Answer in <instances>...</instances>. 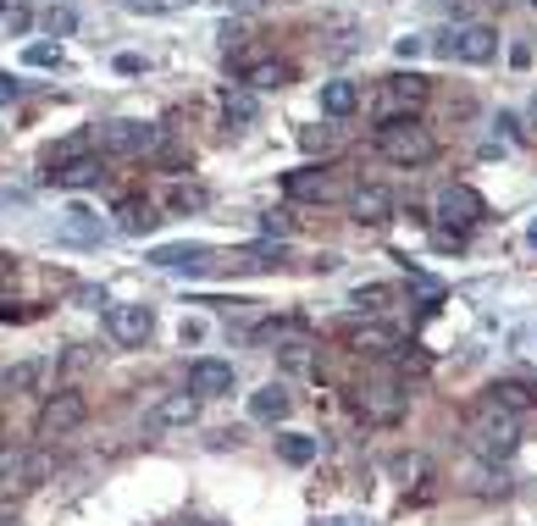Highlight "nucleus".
<instances>
[{
	"label": "nucleus",
	"mask_w": 537,
	"mask_h": 526,
	"mask_svg": "<svg viewBox=\"0 0 537 526\" xmlns=\"http://www.w3.org/2000/svg\"><path fill=\"white\" fill-rule=\"evenodd\" d=\"M405 405H410V394H399L394 383H377V388L360 394V410H366L371 421H399V416H405Z\"/></svg>",
	"instance_id": "nucleus-14"
},
{
	"label": "nucleus",
	"mask_w": 537,
	"mask_h": 526,
	"mask_svg": "<svg viewBox=\"0 0 537 526\" xmlns=\"http://www.w3.org/2000/svg\"><path fill=\"white\" fill-rule=\"evenodd\" d=\"M106 327H111V338H117V344L139 349L144 338L156 333V311H150V305H111V311H106Z\"/></svg>",
	"instance_id": "nucleus-6"
},
{
	"label": "nucleus",
	"mask_w": 537,
	"mask_h": 526,
	"mask_svg": "<svg viewBox=\"0 0 537 526\" xmlns=\"http://www.w3.org/2000/svg\"><path fill=\"white\" fill-rule=\"evenodd\" d=\"M261 233L266 239H288V216L277 211V216H261Z\"/></svg>",
	"instance_id": "nucleus-31"
},
{
	"label": "nucleus",
	"mask_w": 537,
	"mask_h": 526,
	"mask_svg": "<svg viewBox=\"0 0 537 526\" xmlns=\"http://www.w3.org/2000/svg\"><path fill=\"white\" fill-rule=\"evenodd\" d=\"M283 84H288L283 61H250L244 67V89H283Z\"/></svg>",
	"instance_id": "nucleus-21"
},
{
	"label": "nucleus",
	"mask_w": 537,
	"mask_h": 526,
	"mask_svg": "<svg viewBox=\"0 0 537 526\" xmlns=\"http://www.w3.org/2000/svg\"><path fill=\"white\" fill-rule=\"evenodd\" d=\"M222 111H227V122H255L261 117V106H255L250 89H222Z\"/></svg>",
	"instance_id": "nucleus-24"
},
{
	"label": "nucleus",
	"mask_w": 537,
	"mask_h": 526,
	"mask_svg": "<svg viewBox=\"0 0 537 526\" xmlns=\"http://www.w3.org/2000/svg\"><path fill=\"white\" fill-rule=\"evenodd\" d=\"M316 526H371L366 515H327V521H316Z\"/></svg>",
	"instance_id": "nucleus-37"
},
{
	"label": "nucleus",
	"mask_w": 537,
	"mask_h": 526,
	"mask_svg": "<svg viewBox=\"0 0 537 526\" xmlns=\"http://www.w3.org/2000/svg\"><path fill=\"white\" fill-rule=\"evenodd\" d=\"M100 144L117 150V156H139V150H156L161 144V128H150V122H106Z\"/></svg>",
	"instance_id": "nucleus-8"
},
{
	"label": "nucleus",
	"mask_w": 537,
	"mask_h": 526,
	"mask_svg": "<svg viewBox=\"0 0 537 526\" xmlns=\"http://www.w3.org/2000/svg\"><path fill=\"white\" fill-rule=\"evenodd\" d=\"M189 394H200V399H216V394H233V366L227 360H194L189 366Z\"/></svg>",
	"instance_id": "nucleus-11"
},
{
	"label": "nucleus",
	"mask_w": 537,
	"mask_h": 526,
	"mask_svg": "<svg viewBox=\"0 0 537 526\" xmlns=\"http://www.w3.org/2000/svg\"><path fill=\"white\" fill-rule=\"evenodd\" d=\"M277 455H283L288 466H311V460L322 455V443H316L311 432H283V438H277Z\"/></svg>",
	"instance_id": "nucleus-19"
},
{
	"label": "nucleus",
	"mask_w": 537,
	"mask_h": 526,
	"mask_svg": "<svg viewBox=\"0 0 537 526\" xmlns=\"http://www.w3.org/2000/svg\"><path fill=\"white\" fill-rule=\"evenodd\" d=\"M6 12H12V6H6V0H0V17H6Z\"/></svg>",
	"instance_id": "nucleus-41"
},
{
	"label": "nucleus",
	"mask_w": 537,
	"mask_h": 526,
	"mask_svg": "<svg viewBox=\"0 0 537 526\" xmlns=\"http://www.w3.org/2000/svg\"><path fill=\"white\" fill-rule=\"evenodd\" d=\"M349 211H355V222H366V228H382V222L394 216V194L382 189V183H360V189L349 194Z\"/></svg>",
	"instance_id": "nucleus-10"
},
{
	"label": "nucleus",
	"mask_w": 537,
	"mask_h": 526,
	"mask_svg": "<svg viewBox=\"0 0 537 526\" xmlns=\"http://www.w3.org/2000/svg\"><path fill=\"white\" fill-rule=\"evenodd\" d=\"M61 239H67V244H100V239H106V228H100V216L89 211V205H72L67 222H61Z\"/></svg>",
	"instance_id": "nucleus-16"
},
{
	"label": "nucleus",
	"mask_w": 537,
	"mask_h": 526,
	"mask_svg": "<svg viewBox=\"0 0 537 526\" xmlns=\"http://www.w3.org/2000/svg\"><path fill=\"white\" fill-rule=\"evenodd\" d=\"M394 471H399V477H421V471H427V460H421V455H399Z\"/></svg>",
	"instance_id": "nucleus-33"
},
{
	"label": "nucleus",
	"mask_w": 537,
	"mask_h": 526,
	"mask_svg": "<svg viewBox=\"0 0 537 526\" xmlns=\"http://www.w3.org/2000/svg\"><path fill=\"white\" fill-rule=\"evenodd\" d=\"M532 122H537V100H532Z\"/></svg>",
	"instance_id": "nucleus-42"
},
{
	"label": "nucleus",
	"mask_w": 537,
	"mask_h": 526,
	"mask_svg": "<svg viewBox=\"0 0 537 526\" xmlns=\"http://www.w3.org/2000/svg\"><path fill=\"white\" fill-rule=\"evenodd\" d=\"M84 416H89V399L72 394V388H61V394H50L45 410H39V438H61V432L84 427Z\"/></svg>",
	"instance_id": "nucleus-5"
},
{
	"label": "nucleus",
	"mask_w": 537,
	"mask_h": 526,
	"mask_svg": "<svg viewBox=\"0 0 537 526\" xmlns=\"http://www.w3.org/2000/svg\"><path fill=\"white\" fill-rule=\"evenodd\" d=\"M388 299H394V288H388V283H366V288H355V305H360V311H382Z\"/></svg>",
	"instance_id": "nucleus-26"
},
{
	"label": "nucleus",
	"mask_w": 537,
	"mask_h": 526,
	"mask_svg": "<svg viewBox=\"0 0 537 526\" xmlns=\"http://www.w3.org/2000/svg\"><path fill=\"white\" fill-rule=\"evenodd\" d=\"M12 466H17V449L12 438H0V477H12Z\"/></svg>",
	"instance_id": "nucleus-36"
},
{
	"label": "nucleus",
	"mask_w": 537,
	"mask_h": 526,
	"mask_svg": "<svg viewBox=\"0 0 537 526\" xmlns=\"http://www.w3.org/2000/svg\"><path fill=\"white\" fill-rule=\"evenodd\" d=\"M526 6H537V0H526Z\"/></svg>",
	"instance_id": "nucleus-43"
},
{
	"label": "nucleus",
	"mask_w": 537,
	"mask_h": 526,
	"mask_svg": "<svg viewBox=\"0 0 537 526\" xmlns=\"http://www.w3.org/2000/svg\"><path fill=\"white\" fill-rule=\"evenodd\" d=\"M45 28H50V34H72V28H78V17H72L67 6H61V12L50 6V12H45Z\"/></svg>",
	"instance_id": "nucleus-29"
},
{
	"label": "nucleus",
	"mask_w": 537,
	"mask_h": 526,
	"mask_svg": "<svg viewBox=\"0 0 537 526\" xmlns=\"http://www.w3.org/2000/svg\"><path fill=\"white\" fill-rule=\"evenodd\" d=\"M288 410H294V399H288L283 383H266V388H255V394H250V416L255 421H283Z\"/></svg>",
	"instance_id": "nucleus-17"
},
{
	"label": "nucleus",
	"mask_w": 537,
	"mask_h": 526,
	"mask_svg": "<svg viewBox=\"0 0 537 526\" xmlns=\"http://www.w3.org/2000/svg\"><path fill=\"white\" fill-rule=\"evenodd\" d=\"M200 416V394H167L161 405L144 410V427L150 432H172V427H194Z\"/></svg>",
	"instance_id": "nucleus-9"
},
{
	"label": "nucleus",
	"mask_w": 537,
	"mask_h": 526,
	"mask_svg": "<svg viewBox=\"0 0 537 526\" xmlns=\"http://www.w3.org/2000/svg\"><path fill=\"white\" fill-rule=\"evenodd\" d=\"M427 78L421 72H394V78H382V100H377V122L388 128V122H405L410 111L427 100Z\"/></svg>",
	"instance_id": "nucleus-3"
},
{
	"label": "nucleus",
	"mask_w": 537,
	"mask_h": 526,
	"mask_svg": "<svg viewBox=\"0 0 537 526\" xmlns=\"http://www.w3.org/2000/svg\"><path fill=\"white\" fill-rule=\"evenodd\" d=\"M194 205H205L200 189H178V194H172V211H194Z\"/></svg>",
	"instance_id": "nucleus-32"
},
{
	"label": "nucleus",
	"mask_w": 537,
	"mask_h": 526,
	"mask_svg": "<svg viewBox=\"0 0 537 526\" xmlns=\"http://www.w3.org/2000/svg\"><path fill=\"white\" fill-rule=\"evenodd\" d=\"M526 355H532V360H537V333H532V349H526Z\"/></svg>",
	"instance_id": "nucleus-40"
},
{
	"label": "nucleus",
	"mask_w": 537,
	"mask_h": 526,
	"mask_svg": "<svg viewBox=\"0 0 537 526\" xmlns=\"http://www.w3.org/2000/svg\"><path fill=\"white\" fill-rule=\"evenodd\" d=\"M438 216L449 222V228H477L482 216H488V205H482L477 189H466V183H449V189L438 194Z\"/></svg>",
	"instance_id": "nucleus-7"
},
{
	"label": "nucleus",
	"mask_w": 537,
	"mask_h": 526,
	"mask_svg": "<svg viewBox=\"0 0 537 526\" xmlns=\"http://www.w3.org/2000/svg\"><path fill=\"white\" fill-rule=\"evenodd\" d=\"M288 200H333V172H316V167H299L283 178Z\"/></svg>",
	"instance_id": "nucleus-15"
},
{
	"label": "nucleus",
	"mask_w": 537,
	"mask_h": 526,
	"mask_svg": "<svg viewBox=\"0 0 537 526\" xmlns=\"http://www.w3.org/2000/svg\"><path fill=\"white\" fill-rule=\"evenodd\" d=\"M355 106H360V89L355 84H327L322 89V111H327V117H349Z\"/></svg>",
	"instance_id": "nucleus-23"
},
{
	"label": "nucleus",
	"mask_w": 537,
	"mask_h": 526,
	"mask_svg": "<svg viewBox=\"0 0 537 526\" xmlns=\"http://www.w3.org/2000/svg\"><path fill=\"white\" fill-rule=\"evenodd\" d=\"M438 56H449V61H471V67H482V61L499 56V34H493L488 23H460V28H449V34L438 39Z\"/></svg>",
	"instance_id": "nucleus-4"
},
{
	"label": "nucleus",
	"mask_w": 537,
	"mask_h": 526,
	"mask_svg": "<svg viewBox=\"0 0 537 526\" xmlns=\"http://www.w3.org/2000/svg\"><path fill=\"white\" fill-rule=\"evenodd\" d=\"M0 23H6V34H28V28H34V17H28V12H6Z\"/></svg>",
	"instance_id": "nucleus-35"
},
{
	"label": "nucleus",
	"mask_w": 537,
	"mask_h": 526,
	"mask_svg": "<svg viewBox=\"0 0 537 526\" xmlns=\"http://www.w3.org/2000/svg\"><path fill=\"white\" fill-rule=\"evenodd\" d=\"M50 366H56V360H28V366H17V371H12V388H28V383H39V377H45Z\"/></svg>",
	"instance_id": "nucleus-28"
},
{
	"label": "nucleus",
	"mask_w": 537,
	"mask_h": 526,
	"mask_svg": "<svg viewBox=\"0 0 537 526\" xmlns=\"http://www.w3.org/2000/svg\"><path fill=\"white\" fill-rule=\"evenodd\" d=\"M526 244H532V250H537V222H532V228H526Z\"/></svg>",
	"instance_id": "nucleus-39"
},
{
	"label": "nucleus",
	"mask_w": 537,
	"mask_h": 526,
	"mask_svg": "<svg viewBox=\"0 0 537 526\" xmlns=\"http://www.w3.org/2000/svg\"><path fill=\"white\" fill-rule=\"evenodd\" d=\"M349 349H360V355H394V349H405V344H399L394 327H355V333H349Z\"/></svg>",
	"instance_id": "nucleus-18"
},
{
	"label": "nucleus",
	"mask_w": 537,
	"mask_h": 526,
	"mask_svg": "<svg viewBox=\"0 0 537 526\" xmlns=\"http://www.w3.org/2000/svg\"><path fill=\"white\" fill-rule=\"evenodd\" d=\"M17 89H23V84H17V78H6V72H0V95H17Z\"/></svg>",
	"instance_id": "nucleus-38"
},
{
	"label": "nucleus",
	"mask_w": 537,
	"mask_h": 526,
	"mask_svg": "<svg viewBox=\"0 0 537 526\" xmlns=\"http://www.w3.org/2000/svg\"><path fill=\"white\" fill-rule=\"evenodd\" d=\"M117 216H122V222H117L122 233H150V228H156V222H161V216L150 211V205H144V200H122V205H117Z\"/></svg>",
	"instance_id": "nucleus-22"
},
{
	"label": "nucleus",
	"mask_w": 537,
	"mask_h": 526,
	"mask_svg": "<svg viewBox=\"0 0 537 526\" xmlns=\"http://www.w3.org/2000/svg\"><path fill=\"white\" fill-rule=\"evenodd\" d=\"M100 178H106L100 156H72V161H56V172H50V183H56V189H95Z\"/></svg>",
	"instance_id": "nucleus-13"
},
{
	"label": "nucleus",
	"mask_w": 537,
	"mask_h": 526,
	"mask_svg": "<svg viewBox=\"0 0 537 526\" xmlns=\"http://www.w3.org/2000/svg\"><path fill=\"white\" fill-rule=\"evenodd\" d=\"M394 50H399V56H421V50H427V39H421V34H405V39H394Z\"/></svg>",
	"instance_id": "nucleus-34"
},
{
	"label": "nucleus",
	"mask_w": 537,
	"mask_h": 526,
	"mask_svg": "<svg viewBox=\"0 0 537 526\" xmlns=\"http://www.w3.org/2000/svg\"><path fill=\"white\" fill-rule=\"evenodd\" d=\"M23 61H28V67H61V45L39 39V45H28V50H23Z\"/></svg>",
	"instance_id": "nucleus-27"
},
{
	"label": "nucleus",
	"mask_w": 537,
	"mask_h": 526,
	"mask_svg": "<svg viewBox=\"0 0 537 526\" xmlns=\"http://www.w3.org/2000/svg\"><path fill=\"white\" fill-rule=\"evenodd\" d=\"M150 266H161V272H205L211 250L205 244H161V250H150Z\"/></svg>",
	"instance_id": "nucleus-12"
},
{
	"label": "nucleus",
	"mask_w": 537,
	"mask_h": 526,
	"mask_svg": "<svg viewBox=\"0 0 537 526\" xmlns=\"http://www.w3.org/2000/svg\"><path fill=\"white\" fill-rule=\"evenodd\" d=\"M377 156L394 161V167H427V161L438 156V139H432V128H421L416 117H405V122L377 128Z\"/></svg>",
	"instance_id": "nucleus-1"
},
{
	"label": "nucleus",
	"mask_w": 537,
	"mask_h": 526,
	"mask_svg": "<svg viewBox=\"0 0 537 526\" xmlns=\"http://www.w3.org/2000/svg\"><path fill=\"white\" fill-rule=\"evenodd\" d=\"M488 405H499V410H510V416H521V410L537 405V394H532L526 383H493V388H488Z\"/></svg>",
	"instance_id": "nucleus-20"
},
{
	"label": "nucleus",
	"mask_w": 537,
	"mask_h": 526,
	"mask_svg": "<svg viewBox=\"0 0 537 526\" xmlns=\"http://www.w3.org/2000/svg\"><path fill=\"white\" fill-rule=\"evenodd\" d=\"M466 438H471V449H477L482 460H510V455H515V443H521V427H515L510 410L482 405L477 416H471Z\"/></svg>",
	"instance_id": "nucleus-2"
},
{
	"label": "nucleus",
	"mask_w": 537,
	"mask_h": 526,
	"mask_svg": "<svg viewBox=\"0 0 537 526\" xmlns=\"http://www.w3.org/2000/svg\"><path fill=\"white\" fill-rule=\"evenodd\" d=\"M183 0H128V12H178Z\"/></svg>",
	"instance_id": "nucleus-30"
},
{
	"label": "nucleus",
	"mask_w": 537,
	"mask_h": 526,
	"mask_svg": "<svg viewBox=\"0 0 537 526\" xmlns=\"http://www.w3.org/2000/svg\"><path fill=\"white\" fill-rule=\"evenodd\" d=\"M283 261V239H266V244H255V250H244L233 266H244V272H266V266H277Z\"/></svg>",
	"instance_id": "nucleus-25"
}]
</instances>
